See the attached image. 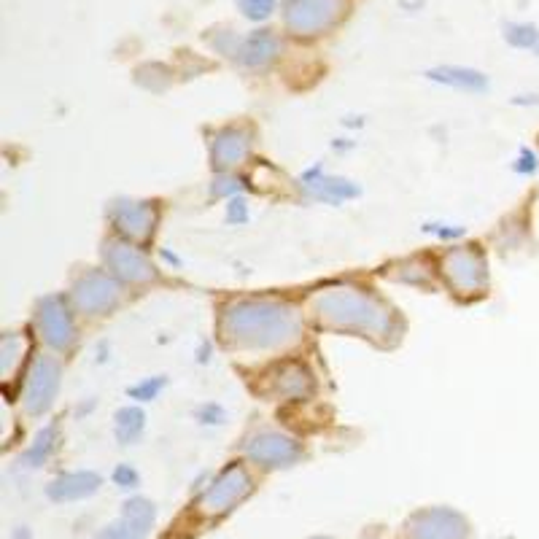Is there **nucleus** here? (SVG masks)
Segmentation results:
<instances>
[{
  "mask_svg": "<svg viewBox=\"0 0 539 539\" xmlns=\"http://www.w3.org/2000/svg\"><path fill=\"white\" fill-rule=\"evenodd\" d=\"M467 521L448 507H426L407 521V539H467Z\"/></svg>",
  "mask_w": 539,
  "mask_h": 539,
  "instance_id": "nucleus-11",
  "label": "nucleus"
},
{
  "mask_svg": "<svg viewBox=\"0 0 539 539\" xmlns=\"http://www.w3.org/2000/svg\"><path fill=\"white\" fill-rule=\"evenodd\" d=\"M100 488V478L95 472H71L62 475L49 486V496L54 502H73V499H84L92 496Z\"/></svg>",
  "mask_w": 539,
  "mask_h": 539,
  "instance_id": "nucleus-17",
  "label": "nucleus"
},
{
  "mask_svg": "<svg viewBox=\"0 0 539 539\" xmlns=\"http://www.w3.org/2000/svg\"><path fill=\"white\" fill-rule=\"evenodd\" d=\"M36 329L38 337H41L52 351H60V354L71 351L73 343H76V321H73L68 300L60 297V294L46 297V300L38 305Z\"/></svg>",
  "mask_w": 539,
  "mask_h": 539,
  "instance_id": "nucleus-8",
  "label": "nucleus"
},
{
  "mask_svg": "<svg viewBox=\"0 0 539 539\" xmlns=\"http://www.w3.org/2000/svg\"><path fill=\"white\" fill-rule=\"evenodd\" d=\"M25 351H27L25 337H17V335L3 337L0 362H3V372H6V378H11V372H14V359H17V354H25Z\"/></svg>",
  "mask_w": 539,
  "mask_h": 539,
  "instance_id": "nucleus-20",
  "label": "nucleus"
},
{
  "mask_svg": "<svg viewBox=\"0 0 539 539\" xmlns=\"http://www.w3.org/2000/svg\"><path fill=\"white\" fill-rule=\"evenodd\" d=\"M60 362L52 356H36L27 367L25 386H22V405L30 416H44L52 407L60 389Z\"/></svg>",
  "mask_w": 539,
  "mask_h": 539,
  "instance_id": "nucleus-9",
  "label": "nucleus"
},
{
  "mask_svg": "<svg viewBox=\"0 0 539 539\" xmlns=\"http://www.w3.org/2000/svg\"><path fill=\"white\" fill-rule=\"evenodd\" d=\"M251 491H254V478L248 475V469L243 464H230L221 469L219 478L197 499V513L203 518H221L235 510Z\"/></svg>",
  "mask_w": 539,
  "mask_h": 539,
  "instance_id": "nucleus-5",
  "label": "nucleus"
},
{
  "mask_svg": "<svg viewBox=\"0 0 539 539\" xmlns=\"http://www.w3.org/2000/svg\"><path fill=\"white\" fill-rule=\"evenodd\" d=\"M248 154H251V133L243 127H227L213 138L211 157L219 170L238 168L248 160Z\"/></svg>",
  "mask_w": 539,
  "mask_h": 539,
  "instance_id": "nucleus-15",
  "label": "nucleus"
},
{
  "mask_svg": "<svg viewBox=\"0 0 539 539\" xmlns=\"http://www.w3.org/2000/svg\"><path fill=\"white\" fill-rule=\"evenodd\" d=\"M151 523H154V504L146 499H130L124 504L122 515L106 526L100 539H146Z\"/></svg>",
  "mask_w": 539,
  "mask_h": 539,
  "instance_id": "nucleus-14",
  "label": "nucleus"
},
{
  "mask_svg": "<svg viewBox=\"0 0 539 539\" xmlns=\"http://www.w3.org/2000/svg\"><path fill=\"white\" fill-rule=\"evenodd\" d=\"M429 76H432L434 81H442V84H451V87L475 89V92L486 89V76L467 71V68H437V71H432Z\"/></svg>",
  "mask_w": 539,
  "mask_h": 539,
  "instance_id": "nucleus-18",
  "label": "nucleus"
},
{
  "mask_svg": "<svg viewBox=\"0 0 539 539\" xmlns=\"http://www.w3.org/2000/svg\"><path fill=\"white\" fill-rule=\"evenodd\" d=\"M537 54H539V44H537Z\"/></svg>",
  "mask_w": 539,
  "mask_h": 539,
  "instance_id": "nucleus-24",
  "label": "nucleus"
},
{
  "mask_svg": "<svg viewBox=\"0 0 539 539\" xmlns=\"http://www.w3.org/2000/svg\"><path fill=\"white\" fill-rule=\"evenodd\" d=\"M122 300V283L103 270H87L76 278L71 292L73 308L84 316H106Z\"/></svg>",
  "mask_w": 539,
  "mask_h": 539,
  "instance_id": "nucleus-6",
  "label": "nucleus"
},
{
  "mask_svg": "<svg viewBox=\"0 0 539 539\" xmlns=\"http://www.w3.org/2000/svg\"><path fill=\"white\" fill-rule=\"evenodd\" d=\"M246 456L265 469H286L302 459V445L289 434L267 429L246 442Z\"/></svg>",
  "mask_w": 539,
  "mask_h": 539,
  "instance_id": "nucleus-10",
  "label": "nucleus"
},
{
  "mask_svg": "<svg viewBox=\"0 0 539 539\" xmlns=\"http://www.w3.org/2000/svg\"><path fill=\"white\" fill-rule=\"evenodd\" d=\"M116 480L122 483V488H133L135 486V472H130V469H119V472H116Z\"/></svg>",
  "mask_w": 539,
  "mask_h": 539,
  "instance_id": "nucleus-23",
  "label": "nucleus"
},
{
  "mask_svg": "<svg viewBox=\"0 0 539 539\" xmlns=\"http://www.w3.org/2000/svg\"><path fill=\"white\" fill-rule=\"evenodd\" d=\"M238 6L248 19H267L273 14L275 0H238Z\"/></svg>",
  "mask_w": 539,
  "mask_h": 539,
  "instance_id": "nucleus-22",
  "label": "nucleus"
},
{
  "mask_svg": "<svg viewBox=\"0 0 539 539\" xmlns=\"http://www.w3.org/2000/svg\"><path fill=\"white\" fill-rule=\"evenodd\" d=\"M219 332L235 351H275L300 340L302 313L292 302L235 300L221 308Z\"/></svg>",
  "mask_w": 539,
  "mask_h": 539,
  "instance_id": "nucleus-1",
  "label": "nucleus"
},
{
  "mask_svg": "<svg viewBox=\"0 0 539 539\" xmlns=\"http://www.w3.org/2000/svg\"><path fill=\"white\" fill-rule=\"evenodd\" d=\"M316 389L313 372L302 362H283L273 372H267L262 394L273 399H308Z\"/></svg>",
  "mask_w": 539,
  "mask_h": 539,
  "instance_id": "nucleus-13",
  "label": "nucleus"
},
{
  "mask_svg": "<svg viewBox=\"0 0 539 539\" xmlns=\"http://www.w3.org/2000/svg\"><path fill=\"white\" fill-rule=\"evenodd\" d=\"M348 14V0H289L283 11L286 30L297 38L327 33Z\"/></svg>",
  "mask_w": 539,
  "mask_h": 539,
  "instance_id": "nucleus-4",
  "label": "nucleus"
},
{
  "mask_svg": "<svg viewBox=\"0 0 539 539\" xmlns=\"http://www.w3.org/2000/svg\"><path fill=\"white\" fill-rule=\"evenodd\" d=\"M103 259H106L108 273L114 275L119 283L127 286H143V283L157 281V267L143 254L138 243L130 240H106L103 246Z\"/></svg>",
  "mask_w": 539,
  "mask_h": 539,
  "instance_id": "nucleus-7",
  "label": "nucleus"
},
{
  "mask_svg": "<svg viewBox=\"0 0 539 539\" xmlns=\"http://www.w3.org/2000/svg\"><path fill=\"white\" fill-rule=\"evenodd\" d=\"M440 275L448 289L461 297H475L486 292L488 262L478 246L448 248L440 257Z\"/></svg>",
  "mask_w": 539,
  "mask_h": 539,
  "instance_id": "nucleus-3",
  "label": "nucleus"
},
{
  "mask_svg": "<svg viewBox=\"0 0 539 539\" xmlns=\"http://www.w3.org/2000/svg\"><path fill=\"white\" fill-rule=\"evenodd\" d=\"M281 44L270 30H257L246 38H238V49H235V60L243 62L246 68H257L265 71L267 65L278 57Z\"/></svg>",
  "mask_w": 539,
  "mask_h": 539,
  "instance_id": "nucleus-16",
  "label": "nucleus"
},
{
  "mask_svg": "<svg viewBox=\"0 0 539 539\" xmlns=\"http://www.w3.org/2000/svg\"><path fill=\"white\" fill-rule=\"evenodd\" d=\"M504 36L518 49H531V46L537 49L539 44V33L534 25H507L504 27Z\"/></svg>",
  "mask_w": 539,
  "mask_h": 539,
  "instance_id": "nucleus-19",
  "label": "nucleus"
},
{
  "mask_svg": "<svg viewBox=\"0 0 539 539\" xmlns=\"http://www.w3.org/2000/svg\"><path fill=\"white\" fill-rule=\"evenodd\" d=\"M54 429H46L44 434H38L36 445H33V451L27 453V464L30 467H38V464H44L46 459H49V453L54 451Z\"/></svg>",
  "mask_w": 539,
  "mask_h": 539,
  "instance_id": "nucleus-21",
  "label": "nucleus"
},
{
  "mask_svg": "<svg viewBox=\"0 0 539 539\" xmlns=\"http://www.w3.org/2000/svg\"><path fill=\"white\" fill-rule=\"evenodd\" d=\"M310 313L319 327L367 337L391 345L399 337V319L389 302L356 286H329L310 297Z\"/></svg>",
  "mask_w": 539,
  "mask_h": 539,
  "instance_id": "nucleus-2",
  "label": "nucleus"
},
{
  "mask_svg": "<svg viewBox=\"0 0 539 539\" xmlns=\"http://www.w3.org/2000/svg\"><path fill=\"white\" fill-rule=\"evenodd\" d=\"M157 205L154 203H138V200H122L111 208V221L114 230L130 243H146L157 230Z\"/></svg>",
  "mask_w": 539,
  "mask_h": 539,
  "instance_id": "nucleus-12",
  "label": "nucleus"
}]
</instances>
